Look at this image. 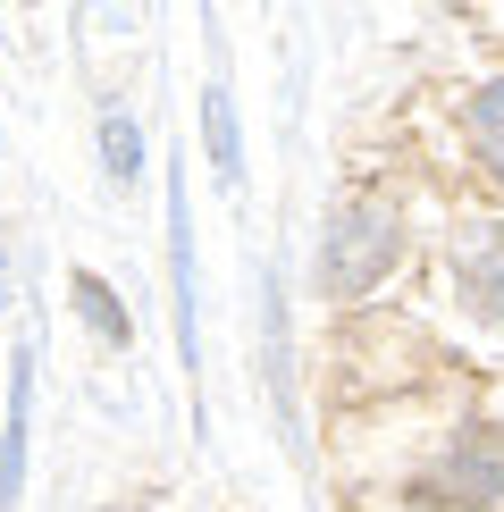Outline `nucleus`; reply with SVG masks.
Returning <instances> with one entry per match:
<instances>
[{
    "label": "nucleus",
    "mask_w": 504,
    "mask_h": 512,
    "mask_svg": "<svg viewBox=\"0 0 504 512\" xmlns=\"http://www.w3.org/2000/svg\"><path fill=\"white\" fill-rule=\"evenodd\" d=\"M76 311H84V328H93V336H101V345H126V336H135V319H126V311H118V294H110V286H101V277H93V269H84V277H76Z\"/></svg>",
    "instance_id": "8"
},
{
    "label": "nucleus",
    "mask_w": 504,
    "mask_h": 512,
    "mask_svg": "<svg viewBox=\"0 0 504 512\" xmlns=\"http://www.w3.org/2000/svg\"><path fill=\"white\" fill-rule=\"evenodd\" d=\"M202 135H210V168H219V185L244 177V143H236V101H227V84H210L202 93Z\"/></svg>",
    "instance_id": "7"
},
{
    "label": "nucleus",
    "mask_w": 504,
    "mask_h": 512,
    "mask_svg": "<svg viewBox=\"0 0 504 512\" xmlns=\"http://www.w3.org/2000/svg\"><path fill=\"white\" fill-rule=\"evenodd\" d=\"M462 126H471V152H479V168L504 185V68L471 93V110H462Z\"/></svg>",
    "instance_id": "6"
},
{
    "label": "nucleus",
    "mask_w": 504,
    "mask_h": 512,
    "mask_svg": "<svg viewBox=\"0 0 504 512\" xmlns=\"http://www.w3.org/2000/svg\"><path fill=\"white\" fill-rule=\"evenodd\" d=\"M404 261V210L387 194H353L328 210V236H320V286L328 294H370L378 277Z\"/></svg>",
    "instance_id": "1"
},
{
    "label": "nucleus",
    "mask_w": 504,
    "mask_h": 512,
    "mask_svg": "<svg viewBox=\"0 0 504 512\" xmlns=\"http://www.w3.org/2000/svg\"><path fill=\"white\" fill-rule=\"evenodd\" d=\"M454 294L479 328H504V219H471L454 236Z\"/></svg>",
    "instance_id": "3"
},
{
    "label": "nucleus",
    "mask_w": 504,
    "mask_h": 512,
    "mask_svg": "<svg viewBox=\"0 0 504 512\" xmlns=\"http://www.w3.org/2000/svg\"><path fill=\"white\" fill-rule=\"evenodd\" d=\"M168 277H177V345L194 361V236H185V185H168Z\"/></svg>",
    "instance_id": "5"
},
{
    "label": "nucleus",
    "mask_w": 504,
    "mask_h": 512,
    "mask_svg": "<svg viewBox=\"0 0 504 512\" xmlns=\"http://www.w3.org/2000/svg\"><path fill=\"white\" fill-rule=\"evenodd\" d=\"M101 168H110L118 185H135V168H143V126L126 110H101Z\"/></svg>",
    "instance_id": "9"
},
{
    "label": "nucleus",
    "mask_w": 504,
    "mask_h": 512,
    "mask_svg": "<svg viewBox=\"0 0 504 512\" xmlns=\"http://www.w3.org/2000/svg\"><path fill=\"white\" fill-rule=\"evenodd\" d=\"M412 512H496L504 504V437L488 429H462L437 462H420L404 487Z\"/></svg>",
    "instance_id": "2"
},
{
    "label": "nucleus",
    "mask_w": 504,
    "mask_h": 512,
    "mask_svg": "<svg viewBox=\"0 0 504 512\" xmlns=\"http://www.w3.org/2000/svg\"><path fill=\"white\" fill-rule=\"evenodd\" d=\"M26 420H34V353H17V370H9V437H0V512H17V487H26Z\"/></svg>",
    "instance_id": "4"
}]
</instances>
